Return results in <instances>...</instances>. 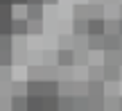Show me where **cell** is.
<instances>
[{
    "instance_id": "cell-1",
    "label": "cell",
    "mask_w": 122,
    "mask_h": 111,
    "mask_svg": "<svg viewBox=\"0 0 122 111\" xmlns=\"http://www.w3.org/2000/svg\"><path fill=\"white\" fill-rule=\"evenodd\" d=\"M86 36H104V18H97V21H88Z\"/></svg>"
},
{
    "instance_id": "cell-2",
    "label": "cell",
    "mask_w": 122,
    "mask_h": 111,
    "mask_svg": "<svg viewBox=\"0 0 122 111\" xmlns=\"http://www.w3.org/2000/svg\"><path fill=\"white\" fill-rule=\"evenodd\" d=\"M9 109L11 111H27V95H11L9 98Z\"/></svg>"
},
{
    "instance_id": "cell-3",
    "label": "cell",
    "mask_w": 122,
    "mask_h": 111,
    "mask_svg": "<svg viewBox=\"0 0 122 111\" xmlns=\"http://www.w3.org/2000/svg\"><path fill=\"white\" fill-rule=\"evenodd\" d=\"M86 50L88 52H104V36H86Z\"/></svg>"
},
{
    "instance_id": "cell-4",
    "label": "cell",
    "mask_w": 122,
    "mask_h": 111,
    "mask_svg": "<svg viewBox=\"0 0 122 111\" xmlns=\"http://www.w3.org/2000/svg\"><path fill=\"white\" fill-rule=\"evenodd\" d=\"M27 34V21L25 18H14L11 21V36H25Z\"/></svg>"
},
{
    "instance_id": "cell-5",
    "label": "cell",
    "mask_w": 122,
    "mask_h": 111,
    "mask_svg": "<svg viewBox=\"0 0 122 111\" xmlns=\"http://www.w3.org/2000/svg\"><path fill=\"white\" fill-rule=\"evenodd\" d=\"M104 82H120V68L118 66H102Z\"/></svg>"
},
{
    "instance_id": "cell-6",
    "label": "cell",
    "mask_w": 122,
    "mask_h": 111,
    "mask_svg": "<svg viewBox=\"0 0 122 111\" xmlns=\"http://www.w3.org/2000/svg\"><path fill=\"white\" fill-rule=\"evenodd\" d=\"M57 61H59V66L70 68L72 66V50H59L57 52Z\"/></svg>"
},
{
    "instance_id": "cell-7",
    "label": "cell",
    "mask_w": 122,
    "mask_h": 111,
    "mask_svg": "<svg viewBox=\"0 0 122 111\" xmlns=\"http://www.w3.org/2000/svg\"><path fill=\"white\" fill-rule=\"evenodd\" d=\"M72 111H88V98L86 95H72Z\"/></svg>"
},
{
    "instance_id": "cell-8",
    "label": "cell",
    "mask_w": 122,
    "mask_h": 111,
    "mask_svg": "<svg viewBox=\"0 0 122 111\" xmlns=\"http://www.w3.org/2000/svg\"><path fill=\"white\" fill-rule=\"evenodd\" d=\"M30 21L27 23H41V2H30Z\"/></svg>"
},
{
    "instance_id": "cell-9",
    "label": "cell",
    "mask_w": 122,
    "mask_h": 111,
    "mask_svg": "<svg viewBox=\"0 0 122 111\" xmlns=\"http://www.w3.org/2000/svg\"><path fill=\"white\" fill-rule=\"evenodd\" d=\"M86 27H88V21L77 18V21H75V27H72V34L75 36H86Z\"/></svg>"
},
{
    "instance_id": "cell-10",
    "label": "cell",
    "mask_w": 122,
    "mask_h": 111,
    "mask_svg": "<svg viewBox=\"0 0 122 111\" xmlns=\"http://www.w3.org/2000/svg\"><path fill=\"white\" fill-rule=\"evenodd\" d=\"M88 82H104L102 66H88Z\"/></svg>"
},
{
    "instance_id": "cell-11",
    "label": "cell",
    "mask_w": 122,
    "mask_h": 111,
    "mask_svg": "<svg viewBox=\"0 0 122 111\" xmlns=\"http://www.w3.org/2000/svg\"><path fill=\"white\" fill-rule=\"evenodd\" d=\"M59 111H72V95H59Z\"/></svg>"
},
{
    "instance_id": "cell-12",
    "label": "cell",
    "mask_w": 122,
    "mask_h": 111,
    "mask_svg": "<svg viewBox=\"0 0 122 111\" xmlns=\"http://www.w3.org/2000/svg\"><path fill=\"white\" fill-rule=\"evenodd\" d=\"M59 84V95H72V79H68V82H57Z\"/></svg>"
},
{
    "instance_id": "cell-13",
    "label": "cell",
    "mask_w": 122,
    "mask_h": 111,
    "mask_svg": "<svg viewBox=\"0 0 122 111\" xmlns=\"http://www.w3.org/2000/svg\"><path fill=\"white\" fill-rule=\"evenodd\" d=\"M11 61H14L11 59V50H0V68H5V66L9 68Z\"/></svg>"
},
{
    "instance_id": "cell-14",
    "label": "cell",
    "mask_w": 122,
    "mask_h": 111,
    "mask_svg": "<svg viewBox=\"0 0 122 111\" xmlns=\"http://www.w3.org/2000/svg\"><path fill=\"white\" fill-rule=\"evenodd\" d=\"M25 86H27V82H14L9 95H25Z\"/></svg>"
},
{
    "instance_id": "cell-15",
    "label": "cell",
    "mask_w": 122,
    "mask_h": 111,
    "mask_svg": "<svg viewBox=\"0 0 122 111\" xmlns=\"http://www.w3.org/2000/svg\"><path fill=\"white\" fill-rule=\"evenodd\" d=\"M104 111H118V98H104Z\"/></svg>"
},
{
    "instance_id": "cell-16",
    "label": "cell",
    "mask_w": 122,
    "mask_h": 111,
    "mask_svg": "<svg viewBox=\"0 0 122 111\" xmlns=\"http://www.w3.org/2000/svg\"><path fill=\"white\" fill-rule=\"evenodd\" d=\"M27 32L30 34H41L43 27H41V23H27Z\"/></svg>"
},
{
    "instance_id": "cell-17",
    "label": "cell",
    "mask_w": 122,
    "mask_h": 111,
    "mask_svg": "<svg viewBox=\"0 0 122 111\" xmlns=\"http://www.w3.org/2000/svg\"><path fill=\"white\" fill-rule=\"evenodd\" d=\"M39 75H43V68H36V66H32V68H30V77H32L30 82H39V79H36Z\"/></svg>"
},
{
    "instance_id": "cell-18",
    "label": "cell",
    "mask_w": 122,
    "mask_h": 111,
    "mask_svg": "<svg viewBox=\"0 0 122 111\" xmlns=\"http://www.w3.org/2000/svg\"><path fill=\"white\" fill-rule=\"evenodd\" d=\"M9 98H11V95H0V111H5V109H9Z\"/></svg>"
},
{
    "instance_id": "cell-19",
    "label": "cell",
    "mask_w": 122,
    "mask_h": 111,
    "mask_svg": "<svg viewBox=\"0 0 122 111\" xmlns=\"http://www.w3.org/2000/svg\"><path fill=\"white\" fill-rule=\"evenodd\" d=\"M118 111H122V95L118 98Z\"/></svg>"
}]
</instances>
